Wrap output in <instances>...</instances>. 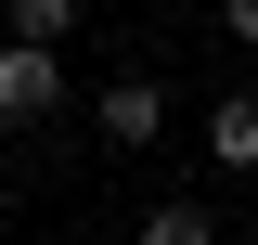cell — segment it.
<instances>
[{
  "mask_svg": "<svg viewBox=\"0 0 258 245\" xmlns=\"http://www.w3.org/2000/svg\"><path fill=\"white\" fill-rule=\"evenodd\" d=\"M64 103V65H52V39H0V129H39Z\"/></svg>",
  "mask_w": 258,
  "mask_h": 245,
  "instance_id": "1",
  "label": "cell"
},
{
  "mask_svg": "<svg viewBox=\"0 0 258 245\" xmlns=\"http://www.w3.org/2000/svg\"><path fill=\"white\" fill-rule=\"evenodd\" d=\"M207 155H220V168H258V91H220V103H207Z\"/></svg>",
  "mask_w": 258,
  "mask_h": 245,
  "instance_id": "3",
  "label": "cell"
},
{
  "mask_svg": "<svg viewBox=\"0 0 258 245\" xmlns=\"http://www.w3.org/2000/svg\"><path fill=\"white\" fill-rule=\"evenodd\" d=\"M129 245H220V219H207V207H142Z\"/></svg>",
  "mask_w": 258,
  "mask_h": 245,
  "instance_id": "4",
  "label": "cell"
},
{
  "mask_svg": "<svg viewBox=\"0 0 258 245\" xmlns=\"http://www.w3.org/2000/svg\"><path fill=\"white\" fill-rule=\"evenodd\" d=\"M232 39H245V52H258V0H232Z\"/></svg>",
  "mask_w": 258,
  "mask_h": 245,
  "instance_id": "6",
  "label": "cell"
},
{
  "mask_svg": "<svg viewBox=\"0 0 258 245\" xmlns=\"http://www.w3.org/2000/svg\"><path fill=\"white\" fill-rule=\"evenodd\" d=\"M0 39H13V0H0Z\"/></svg>",
  "mask_w": 258,
  "mask_h": 245,
  "instance_id": "7",
  "label": "cell"
},
{
  "mask_svg": "<svg viewBox=\"0 0 258 245\" xmlns=\"http://www.w3.org/2000/svg\"><path fill=\"white\" fill-rule=\"evenodd\" d=\"M78 26V0H13V39H64Z\"/></svg>",
  "mask_w": 258,
  "mask_h": 245,
  "instance_id": "5",
  "label": "cell"
},
{
  "mask_svg": "<svg viewBox=\"0 0 258 245\" xmlns=\"http://www.w3.org/2000/svg\"><path fill=\"white\" fill-rule=\"evenodd\" d=\"M155 129H168V91H155V78H116V91H103V142H116V155H142Z\"/></svg>",
  "mask_w": 258,
  "mask_h": 245,
  "instance_id": "2",
  "label": "cell"
}]
</instances>
